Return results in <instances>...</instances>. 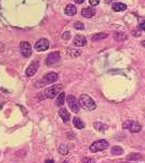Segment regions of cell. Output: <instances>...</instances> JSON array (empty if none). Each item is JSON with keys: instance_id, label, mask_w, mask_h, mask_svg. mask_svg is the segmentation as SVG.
I'll return each instance as SVG.
<instances>
[{"instance_id": "cell-24", "label": "cell", "mask_w": 145, "mask_h": 163, "mask_svg": "<svg viewBox=\"0 0 145 163\" xmlns=\"http://www.w3.org/2000/svg\"><path fill=\"white\" fill-rule=\"evenodd\" d=\"M94 128L97 129V131H105L106 129V126L104 124H102L101 122H95L94 123Z\"/></svg>"}, {"instance_id": "cell-20", "label": "cell", "mask_w": 145, "mask_h": 163, "mask_svg": "<svg viewBox=\"0 0 145 163\" xmlns=\"http://www.w3.org/2000/svg\"><path fill=\"white\" fill-rule=\"evenodd\" d=\"M127 159L130 161H139L142 159V155H140V153H130L127 157Z\"/></svg>"}, {"instance_id": "cell-1", "label": "cell", "mask_w": 145, "mask_h": 163, "mask_svg": "<svg viewBox=\"0 0 145 163\" xmlns=\"http://www.w3.org/2000/svg\"><path fill=\"white\" fill-rule=\"evenodd\" d=\"M78 102H79V106L85 109V110H87V111H92V110H94V109L97 108V104H95L93 99L86 94L80 96Z\"/></svg>"}, {"instance_id": "cell-22", "label": "cell", "mask_w": 145, "mask_h": 163, "mask_svg": "<svg viewBox=\"0 0 145 163\" xmlns=\"http://www.w3.org/2000/svg\"><path fill=\"white\" fill-rule=\"evenodd\" d=\"M106 37H107V34H105V33H99V34L93 35L92 40H93V41H97V40L104 39V38H106Z\"/></svg>"}, {"instance_id": "cell-12", "label": "cell", "mask_w": 145, "mask_h": 163, "mask_svg": "<svg viewBox=\"0 0 145 163\" xmlns=\"http://www.w3.org/2000/svg\"><path fill=\"white\" fill-rule=\"evenodd\" d=\"M81 15H83V17H87V19L92 17L95 15V10H94L93 8H83V10H81Z\"/></svg>"}, {"instance_id": "cell-8", "label": "cell", "mask_w": 145, "mask_h": 163, "mask_svg": "<svg viewBox=\"0 0 145 163\" xmlns=\"http://www.w3.org/2000/svg\"><path fill=\"white\" fill-rule=\"evenodd\" d=\"M49 47H50V44H49V40L46 38H41L35 44V50L37 51H46Z\"/></svg>"}, {"instance_id": "cell-5", "label": "cell", "mask_w": 145, "mask_h": 163, "mask_svg": "<svg viewBox=\"0 0 145 163\" xmlns=\"http://www.w3.org/2000/svg\"><path fill=\"white\" fill-rule=\"evenodd\" d=\"M61 90H62V85L61 84H57V85H53L51 87H48V88L45 90V96L49 99H52L55 96L60 94Z\"/></svg>"}, {"instance_id": "cell-13", "label": "cell", "mask_w": 145, "mask_h": 163, "mask_svg": "<svg viewBox=\"0 0 145 163\" xmlns=\"http://www.w3.org/2000/svg\"><path fill=\"white\" fill-rule=\"evenodd\" d=\"M66 51H67V54H68L69 57H71V58L80 57V56H81V53H83V51H81V50H79V49H76V48H71V47H69V48L66 49Z\"/></svg>"}, {"instance_id": "cell-31", "label": "cell", "mask_w": 145, "mask_h": 163, "mask_svg": "<svg viewBox=\"0 0 145 163\" xmlns=\"http://www.w3.org/2000/svg\"><path fill=\"white\" fill-rule=\"evenodd\" d=\"M114 1H115V0H105L106 3H113Z\"/></svg>"}, {"instance_id": "cell-21", "label": "cell", "mask_w": 145, "mask_h": 163, "mask_svg": "<svg viewBox=\"0 0 145 163\" xmlns=\"http://www.w3.org/2000/svg\"><path fill=\"white\" fill-rule=\"evenodd\" d=\"M128 38V35L126 33H116L115 34V39L119 40V41H122V40H126Z\"/></svg>"}, {"instance_id": "cell-17", "label": "cell", "mask_w": 145, "mask_h": 163, "mask_svg": "<svg viewBox=\"0 0 145 163\" xmlns=\"http://www.w3.org/2000/svg\"><path fill=\"white\" fill-rule=\"evenodd\" d=\"M65 92H61V94H59V96H57V101H55V104H57V107H61L64 104V101H65Z\"/></svg>"}, {"instance_id": "cell-2", "label": "cell", "mask_w": 145, "mask_h": 163, "mask_svg": "<svg viewBox=\"0 0 145 163\" xmlns=\"http://www.w3.org/2000/svg\"><path fill=\"white\" fill-rule=\"evenodd\" d=\"M57 78H59V75H57V73L50 72V73H47L39 82H37V83H36V86L42 87V86H46L47 84H52V83H54V82H57Z\"/></svg>"}, {"instance_id": "cell-33", "label": "cell", "mask_w": 145, "mask_h": 163, "mask_svg": "<svg viewBox=\"0 0 145 163\" xmlns=\"http://www.w3.org/2000/svg\"><path fill=\"white\" fill-rule=\"evenodd\" d=\"M142 46L145 47V40H143V41H142Z\"/></svg>"}, {"instance_id": "cell-19", "label": "cell", "mask_w": 145, "mask_h": 163, "mask_svg": "<svg viewBox=\"0 0 145 163\" xmlns=\"http://www.w3.org/2000/svg\"><path fill=\"white\" fill-rule=\"evenodd\" d=\"M111 152H112V155H122L123 150H122L121 147H119V146H114L113 148H112Z\"/></svg>"}, {"instance_id": "cell-32", "label": "cell", "mask_w": 145, "mask_h": 163, "mask_svg": "<svg viewBox=\"0 0 145 163\" xmlns=\"http://www.w3.org/2000/svg\"><path fill=\"white\" fill-rule=\"evenodd\" d=\"M45 163H55V162H54L53 160H47V161H46V162H45Z\"/></svg>"}, {"instance_id": "cell-30", "label": "cell", "mask_w": 145, "mask_h": 163, "mask_svg": "<svg viewBox=\"0 0 145 163\" xmlns=\"http://www.w3.org/2000/svg\"><path fill=\"white\" fill-rule=\"evenodd\" d=\"M75 2L76 3H78V5H81V3L83 2V1H85V0H74Z\"/></svg>"}, {"instance_id": "cell-28", "label": "cell", "mask_w": 145, "mask_h": 163, "mask_svg": "<svg viewBox=\"0 0 145 163\" xmlns=\"http://www.w3.org/2000/svg\"><path fill=\"white\" fill-rule=\"evenodd\" d=\"M89 3H90L92 7H95L100 3V0H89Z\"/></svg>"}, {"instance_id": "cell-34", "label": "cell", "mask_w": 145, "mask_h": 163, "mask_svg": "<svg viewBox=\"0 0 145 163\" xmlns=\"http://www.w3.org/2000/svg\"><path fill=\"white\" fill-rule=\"evenodd\" d=\"M1 108H2V104H0V109H1Z\"/></svg>"}, {"instance_id": "cell-23", "label": "cell", "mask_w": 145, "mask_h": 163, "mask_svg": "<svg viewBox=\"0 0 145 163\" xmlns=\"http://www.w3.org/2000/svg\"><path fill=\"white\" fill-rule=\"evenodd\" d=\"M59 152H60L62 155H66L68 153V148H67L66 145L62 143V145H60V147H59Z\"/></svg>"}, {"instance_id": "cell-4", "label": "cell", "mask_w": 145, "mask_h": 163, "mask_svg": "<svg viewBox=\"0 0 145 163\" xmlns=\"http://www.w3.org/2000/svg\"><path fill=\"white\" fill-rule=\"evenodd\" d=\"M122 128L129 129L131 133H139L142 131V126L135 121H126L125 123L122 124Z\"/></svg>"}, {"instance_id": "cell-7", "label": "cell", "mask_w": 145, "mask_h": 163, "mask_svg": "<svg viewBox=\"0 0 145 163\" xmlns=\"http://www.w3.org/2000/svg\"><path fill=\"white\" fill-rule=\"evenodd\" d=\"M61 59V56H60V52L59 51H54L51 52V53L49 54L48 57L46 59V64L49 66L54 65V64H57Z\"/></svg>"}, {"instance_id": "cell-16", "label": "cell", "mask_w": 145, "mask_h": 163, "mask_svg": "<svg viewBox=\"0 0 145 163\" xmlns=\"http://www.w3.org/2000/svg\"><path fill=\"white\" fill-rule=\"evenodd\" d=\"M126 9H127V6H126L125 3H121V2L113 3V10H114V11H116V12L125 11Z\"/></svg>"}, {"instance_id": "cell-3", "label": "cell", "mask_w": 145, "mask_h": 163, "mask_svg": "<svg viewBox=\"0 0 145 163\" xmlns=\"http://www.w3.org/2000/svg\"><path fill=\"white\" fill-rule=\"evenodd\" d=\"M108 146H109V143H108L107 140L100 139V140H97V141H94L91 146H90V148H89V149H90V152H92V153H95V152L105 150Z\"/></svg>"}, {"instance_id": "cell-27", "label": "cell", "mask_w": 145, "mask_h": 163, "mask_svg": "<svg viewBox=\"0 0 145 163\" xmlns=\"http://www.w3.org/2000/svg\"><path fill=\"white\" fill-rule=\"evenodd\" d=\"M62 38H63L64 40L69 39V38H71V33H69V32H65V33H64V34L62 35Z\"/></svg>"}, {"instance_id": "cell-9", "label": "cell", "mask_w": 145, "mask_h": 163, "mask_svg": "<svg viewBox=\"0 0 145 163\" xmlns=\"http://www.w3.org/2000/svg\"><path fill=\"white\" fill-rule=\"evenodd\" d=\"M20 49L23 57L28 58L31 56V46H30V44L27 43V41H22V43L20 44Z\"/></svg>"}, {"instance_id": "cell-18", "label": "cell", "mask_w": 145, "mask_h": 163, "mask_svg": "<svg viewBox=\"0 0 145 163\" xmlns=\"http://www.w3.org/2000/svg\"><path fill=\"white\" fill-rule=\"evenodd\" d=\"M73 123H74V126L76 127V128H78V129L85 128V123H83V121L80 120L79 117H74V120H73Z\"/></svg>"}, {"instance_id": "cell-10", "label": "cell", "mask_w": 145, "mask_h": 163, "mask_svg": "<svg viewBox=\"0 0 145 163\" xmlns=\"http://www.w3.org/2000/svg\"><path fill=\"white\" fill-rule=\"evenodd\" d=\"M38 68H39V62H38V61H33L28 65V68L26 69V76L30 77V76L35 75V73L37 72Z\"/></svg>"}, {"instance_id": "cell-25", "label": "cell", "mask_w": 145, "mask_h": 163, "mask_svg": "<svg viewBox=\"0 0 145 163\" xmlns=\"http://www.w3.org/2000/svg\"><path fill=\"white\" fill-rule=\"evenodd\" d=\"M74 27L76 29H85V26H83V24L81 23V22H76V23L74 24Z\"/></svg>"}, {"instance_id": "cell-6", "label": "cell", "mask_w": 145, "mask_h": 163, "mask_svg": "<svg viewBox=\"0 0 145 163\" xmlns=\"http://www.w3.org/2000/svg\"><path fill=\"white\" fill-rule=\"evenodd\" d=\"M66 101H67V104H68L69 109H71L74 113H78V112H79V108H80L79 102L77 101V99L74 97V96H71V95L67 96Z\"/></svg>"}, {"instance_id": "cell-14", "label": "cell", "mask_w": 145, "mask_h": 163, "mask_svg": "<svg viewBox=\"0 0 145 163\" xmlns=\"http://www.w3.org/2000/svg\"><path fill=\"white\" fill-rule=\"evenodd\" d=\"M59 114H60L61 119H62L64 122H68L69 119H71V114H69L68 111H67L65 108H61L60 111H59Z\"/></svg>"}, {"instance_id": "cell-29", "label": "cell", "mask_w": 145, "mask_h": 163, "mask_svg": "<svg viewBox=\"0 0 145 163\" xmlns=\"http://www.w3.org/2000/svg\"><path fill=\"white\" fill-rule=\"evenodd\" d=\"M140 29L141 31H145V21H143L142 23H140Z\"/></svg>"}, {"instance_id": "cell-26", "label": "cell", "mask_w": 145, "mask_h": 163, "mask_svg": "<svg viewBox=\"0 0 145 163\" xmlns=\"http://www.w3.org/2000/svg\"><path fill=\"white\" fill-rule=\"evenodd\" d=\"M83 163H97L93 159H90V158H83V160H81Z\"/></svg>"}, {"instance_id": "cell-11", "label": "cell", "mask_w": 145, "mask_h": 163, "mask_svg": "<svg viewBox=\"0 0 145 163\" xmlns=\"http://www.w3.org/2000/svg\"><path fill=\"white\" fill-rule=\"evenodd\" d=\"M86 44H87V39L85 36H81V35H76L73 40V45L76 47H83Z\"/></svg>"}, {"instance_id": "cell-15", "label": "cell", "mask_w": 145, "mask_h": 163, "mask_svg": "<svg viewBox=\"0 0 145 163\" xmlns=\"http://www.w3.org/2000/svg\"><path fill=\"white\" fill-rule=\"evenodd\" d=\"M65 13L69 17H73L77 13V8L74 5H67L65 8Z\"/></svg>"}]
</instances>
